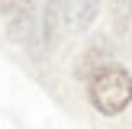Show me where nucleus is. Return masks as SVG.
I'll return each mask as SVG.
<instances>
[{"mask_svg":"<svg viewBox=\"0 0 132 129\" xmlns=\"http://www.w3.org/2000/svg\"><path fill=\"white\" fill-rule=\"evenodd\" d=\"M87 94H90L94 110H100L103 116H116L132 103V77L119 64H106L90 77Z\"/></svg>","mask_w":132,"mask_h":129,"instance_id":"f257e3e1","label":"nucleus"},{"mask_svg":"<svg viewBox=\"0 0 132 129\" xmlns=\"http://www.w3.org/2000/svg\"><path fill=\"white\" fill-rule=\"evenodd\" d=\"M100 13V0H64V23L74 32H84Z\"/></svg>","mask_w":132,"mask_h":129,"instance_id":"7ed1b4c3","label":"nucleus"},{"mask_svg":"<svg viewBox=\"0 0 132 129\" xmlns=\"http://www.w3.org/2000/svg\"><path fill=\"white\" fill-rule=\"evenodd\" d=\"M106 64H113V61H110V45L106 42H94L81 58H77L74 71H77V77H87V81H90V77H94L100 68H106Z\"/></svg>","mask_w":132,"mask_h":129,"instance_id":"20e7f679","label":"nucleus"},{"mask_svg":"<svg viewBox=\"0 0 132 129\" xmlns=\"http://www.w3.org/2000/svg\"><path fill=\"white\" fill-rule=\"evenodd\" d=\"M19 3H23V0H0V13H6V16H13Z\"/></svg>","mask_w":132,"mask_h":129,"instance_id":"423d86ee","label":"nucleus"},{"mask_svg":"<svg viewBox=\"0 0 132 129\" xmlns=\"http://www.w3.org/2000/svg\"><path fill=\"white\" fill-rule=\"evenodd\" d=\"M110 16H113L116 32H126L132 23V0H110Z\"/></svg>","mask_w":132,"mask_h":129,"instance_id":"39448f33","label":"nucleus"},{"mask_svg":"<svg viewBox=\"0 0 132 129\" xmlns=\"http://www.w3.org/2000/svg\"><path fill=\"white\" fill-rule=\"evenodd\" d=\"M61 23H64V0H45V16H42V55L58 42V32H61Z\"/></svg>","mask_w":132,"mask_h":129,"instance_id":"f03ea898","label":"nucleus"}]
</instances>
